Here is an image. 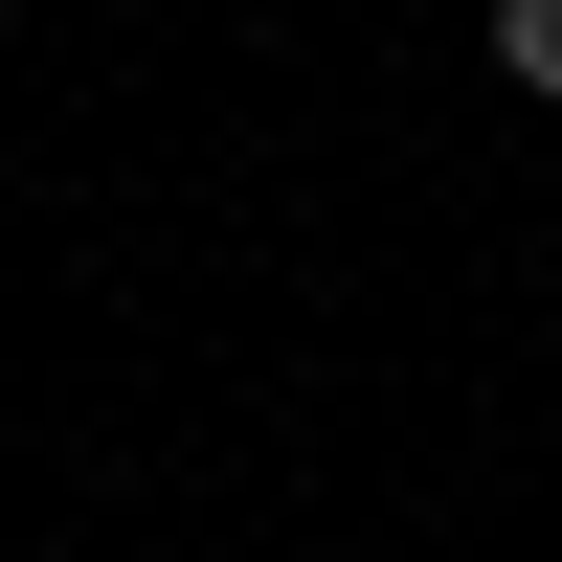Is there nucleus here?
Wrapping results in <instances>:
<instances>
[{
    "label": "nucleus",
    "mask_w": 562,
    "mask_h": 562,
    "mask_svg": "<svg viewBox=\"0 0 562 562\" xmlns=\"http://www.w3.org/2000/svg\"><path fill=\"white\" fill-rule=\"evenodd\" d=\"M495 68H518V90H562V0H518V23H495Z\"/></svg>",
    "instance_id": "nucleus-1"
}]
</instances>
